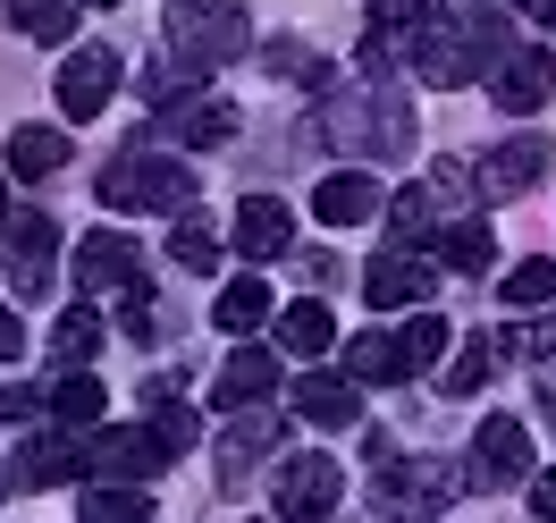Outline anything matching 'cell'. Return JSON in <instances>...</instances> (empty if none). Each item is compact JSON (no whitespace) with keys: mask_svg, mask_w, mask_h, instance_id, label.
<instances>
[{"mask_svg":"<svg viewBox=\"0 0 556 523\" xmlns=\"http://www.w3.org/2000/svg\"><path fill=\"white\" fill-rule=\"evenodd\" d=\"M76 523H152V489L143 482H102L76 498Z\"/></svg>","mask_w":556,"mask_h":523,"instance_id":"obj_19","label":"cell"},{"mask_svg":"<svg viewBox=\"0 0 556 523\" xmlns=\"http://www.w3.org/2000/svg\"><path fill=\"white\" fill-rule=\"evenodd\" d=\"M489 372H497V347H489V338H472V347H464L447 372H439V388H447V397H481Z\"/></svg>","mask_w":556,"mask_h":523,"instance_id":"obj_32","label":"cell"},{"mask_svg":"<svg viewBox=\"0 0 556 523\" xmlns=\"http://www.w3.org/2000/svg\"><path fill=\"white\" fill-rule=\"evenodd\" d=\"M472 482H481V489L531 482V431H522L515 414H489L481 422V439H472Z\"/></svg>","mask_w":556,"mask_h":523,"instance_id":"obj_9","label":"cell"},{"mask_svg":"<svg viewBox=\"0 0 556 523\" xmlns=\"http://www.w3.org/2000/svg\"><path fill=\"white\" fill-rule=\"evenodd\" d=\"M76 287H93V296H110V287H143V245L118 237V228H93V237L76 245Z\"/></svg>","mask_w":556,"mask_h":523,"instance_id":"obj_11","label":"cell"},{"mask_svg":"<svg viewBox=\"0 0 556 523\" xmlns=\"http://www.w3.org/2000/svg\"><path fill=\"white\" fill-rule=\"evenodd\" d=\"M430 245H439V262H447V271H464V279H481L489 262H497V237H489L481 220H447Z\"/></svg>","mask_w":556,"mask_h":523,"instance_id":"obj_22","label":"cell"},{"mask_svg":"<svg viewBox=\"0 0 556 523\" xmlns=\"http://www.w3.org/2000/svg\"><path fill=\"white\" fill-rule=\"evenodd\" d=\"M152 439H161V456H186L194 448V414H186V406H161V414H152Z\"/></svg>","mask_w":556,"mask_h":523,"instance_id":"obj_35","label":"cell"},{"mask_svg":"<svg viewBox=\"0 0 556 523\" xmlns=\"http://www.w3.org/2000/svg\"><path fill=\"white\" fill-rule=\"evenodd\" d=\"M42 406H51V414H60V431H76V439H85V431H102V381H93V372H68V381L51 388V397H42Z\"/></svg>","mask_w":556,"mask_h":523,"instance_id":"obj_20","label":"cell"},{"mask_svg":"<svg viewBox=\"0 0 556 523\" xmlns=\"http://www.w3.org/2000/svg\"><path fill=\"white\" fill-rule=\"evenodd\" d=\"M68 170V136L60 127H17L9 136V177H60Z\"/></svg>","mask_w":556,"mask_h":523,"instance_id":"obj_21","label":"cell"},{"mask_svg":"<svg viewBox=\"0 0 556 523\" xmlns=\"http://www.w3.org/2000/svg\"><path fill=\"white\" fill-rule=\"evenodd\" d=\"M169 456L161 439L143 431V422H118V431H85V473H102V482H152Z\"/></svg>","mask_w":556,"mask_h":523,"instance_id":"obj_7","label":"cell"},{"mask_svg":"<svg viewBox=\"0 0 556 523\" xmlns=\"http://www.w3.org/2000/svg\"><path fill=\"white\" fill-rule=\"evenodd\" d=\"M548 422H556V397H548Z\"/></svg>","mask_w":556,"mask_h":523,"instance_id":"obj_42","label":"cell"},{"mask_svg":"<svg viewBox=\"0 0 556 523\" xmlns=\"http://www.w3.org/2000/svg\"><path fill=\"white\" fill-rule=\"evenodd\" d=\"M93 347H102V313H93V304H68V313L51 321V354H60L68 372H85Z\"/></svg>","mask_w":556,"mask_h":523,"instance_id":"obj_25","label":"cell"},{"mask_svg":"<svg viewBox=\"0 0 556 523\" xmlns=\"http://www.w3.org/2000/svg\"><path fill=\"white\" fill-rule=\"evenodd\" d=\"M270 388H278V354L237 347L228 363H219V381H211V406H219V414H244V406H262Z\"/></svg>","mask_w":556,"mask_h":523,"instance_id":"obj_13","label":"cell"},{"mask_svg":"<svg viewBox=\"0 0 556 523\" xmlns=\"http://www.w3.org/2000/svg\"><path fill=\"white\" fill-rule=\"evenodd\" d=\"M228 237H237L244 262H270V253H287V245H295V211L278 203V195H253V203L237 211V228H228Z\"/></svg>","mask_w":556,"mask_h":523,"instance_id":"obj_14","label":"cell"},{"mask_svg":"<svg viewBox=\"0 0 556 523\" xmlns=\"http://www.w3.org/2000/svg\"><path fill=\"white\" fill-rule=\"evenodd\" d=\"M102 203L110 211H186V203H194V170L143 152V136H136V152L102 170Z\"/></svg>","mask_w":556,"mask_h":523,"instance_id":"obj_1","label":"cell"},{"mask_svg":"<svg viewBox=\"0 0 556 523\" xmlns=\"http://www.w3.org/2000/svg\"><path fill=\"white\" fill-rule=\"evenodd\" d=\"M51 94H60L68 119H102V102L118 94V51L110 42H76L68 60H60V76H51Z\"/></svg>","mask_w":556,"mask_h":523,"instance_id":"obj_6","label":"cell"},{"mask_svg":"<svg viewBox=\"0 0 556 523\" xmlns=\"http://www.w3.org/2000/svg\"><path fill=\"white\" fill-rule=\"evenodd\" d=\"M169 42H177V60L219 69V60H237L244 42H253V26H244L237 0H177L169 9Z\"/></svg>","mask_w":556,"mask_h":523,"instance_id":"obj_2","label":"cell"},{"mask_svg":"<svg viewBox=\"0 0 556 523\" xmlns=\"http://www.w3.org/2000/svg\"><path fill=\"white\" fill-rule=\"evenodd\" d=\"M9 354H26V329H17V313L0 304V363H9Z\"/></svg>","mask_w":556,"mask_h":523,"instance_id":"obj_37","label":"cell"},{"mask_svg":"<svg viewBox=\"0 0 556 523\" xmlns=\"http://www.w3.org/2000/svg\"><path fill=\"white\" fill-rule=\"evenodd\" d=\"M270 448H278V414H270V422H237V431L219 439V473H228V482H244V464H253V456H270Z\"/></svg>","mask_w":556,"mask_h":523,"instance_id":"obj_31","label":"cell"},{"mask_svg":"<svg viewBox=\"0 0 556 523\" xmlns=\"http://www.w3.org/2000/svg\"><path fill=\"white\" fill-rule=\"evenodd\" d=\"M522 9H531V17H540V26H556V0H522Z\"/></svg>","mask_w":556,"mask_h":523,"instance_id":"obj_39","label":"cell"},{"mask_svg":"<svg viewBox=\"0 0 556 523\" xmlns=\"http://www.w3.org/2000/svg\"><path fill=\"white\" fill-rule=\"evenodd\" d=\"M169 262H186V271H211V262H219V237H211L203 220H186V228L169 237Z\"/></svg>","mask_w":556,"mask_h":523,"instance_id":"obj_34","label":"cell"},{"mask_svg":"<svg viewBox=\"0 0 556 523\" xmlns=\"http://www.w3.org/2000/svg\"><path fill=\"white\" fill-rule=\"evenodd\" d=\"M338 489H346V473H338L329 456H287V464H278V482H270L278 523H329Z\"/></svg>","mask_w":556,"mask_h":523,"instance_id":"obj_5","label":"cell"},{"mask_svg":"<svg viewBox=\"0 0 556 523\" xmlns=\"http://www.w3.org/2000/svg\"><path fill=\"white\" fill-rule=\"evenodd\" d=\"M515 347H522V354H556V313H548V321H522Z\"/></svg>","mask_w":556,"mask_h":523,"instance_id":"obj_36","label":"cell"},{"mask_svg":"<svg viewBox=\"0 0 556 523\" xmlns=\"http://www.w3.org/2000/svg\"><path fill=\"white\" fill-rule=\"evenodd\" d=\"M0 489H9V464H0Z\"/></svg>","mask_w":556,"mask_h":523,"instance_id":"obj_41","label":"cell"},{"mask_svg":"<svg viewBox=\"0 0 556 523\" xmlns=\"http://www.w3.org/2000/svg\"><path fill=\"white\" fill-rule=\"evenodd\" d=\"M295 414L320 422V431H346V422H363V388L338 381V372H304L295 381Z\"/></svg>","mask_w":556,"mask_h":523,"instance_id":"obj_17","label":"cell"},{"mask_svg":"<svg viewBox=\"0 0 556 523\" xmlns=\"http://www.w3.org/2000/svg\"><path fill=\"white\" fill-rule=\"evenodd\" d=\"M380 507L388 515H447L455 498H464V473H455L447 456H414V464H396V456H380Z\"/></svg>","mask_w":556,"mask_h":523,"instance_id":"obj_3","label":"cell"},{"mask_svg":"<svg viewBox=\"0 0 556 523\" xmlns=\"http://www.w3.org/2000/svg\"><path fill=\"white\" fill-rule=\"evenodd\" d=\"M540 170H548V144H540V136H515V144H497L481 170H472V195H481V203H515Z\"/></svg>","mask_w":556,"mask_h":523,"instance_id":"obj_12","label":"cell"},{"mask_svg":"<svg viewBox=\"0 0 556 523\" xmlns=\"http://www.w3.org/2000/svg\"><path fill=\"white\" fill-rule=\"evenodd\" d=\"M0 262H9V287H17V296H51L60 220H51V211H17V220L0 228Z\"/></svg>","mask_w":556,"mask_h":523,"instance_id":"obj_4","label":"cell"},{"mask_svg":"<svg viewBox=\"0 0 556 523\" xmlns=\"http://www.w3.org/2000/svg\"><path fill=\"white\" fill-rule=\"evenodd\" d=\"M396 354H405V381H414V372H430V363L447 354V321H439V313H405V329H396Z\"/></svg>","mask_w":556,"mask_h":523,"instance_id":"obj_29","label":"cell"},{"mask_svg":"<svg viewBox=\"0 0 556 523\" xmlns=\"http://www.w3.org/2000/svg\"><path fill=\"white\" fill-rule=\"evenodd\" d=\"M278 347H287V354H329V347H338L329 304H313V296H304V304H287V313H278Z\"/></svg>","mask_w":556,"mask_h":523,"instance_id":"obj_23","label":"cell"},{"mask_svg":"<svg viewBox=\"0 0 556 523\" xmlns=\"http://www.w3.org/2000/svg\"><path fill=\"white\" fill-rule=\"evenodd\" d=\"M161 136H169V144H228V136H237V110L211 102V94H186V102L161 110Z\"/></svg>","mask_w":556,"mask_h":523,"instance_id":"obj_18","label":"cell"},{"mask_svg":"<svg viewBox=\"0 0 556 523\" xmlns=\"http://www.w3.org/2000/svg\"><path fill=\"white\" fill-rule=\"evenodd\" d=\"M531 515L556 523V473H548V482H531Z\"/></svg>","mask_w":556,"mask_h":523,"instance_id":"obj_38","label":"cell"},{"mask_svg":"<svg viewBox=\"0 0 556 523\" xmlns=\"http://www.w3.org/2000/svg\"><path fill=\"white\" fill-rule=\"evenodd\" d=\"M313 220L320 228H363V220H380V186L363 170H338V177H320V195H313Z\"/></svg>","mask_w":556,"mask_h":523,"instance_id":"obj_16","label":"cell"},{"mask_svg":"<svg viewBox=\"0 0 556 523\" xmlns=\"http://www.w3.org/2000/svg\"><path fill=\"white\" fill-rule=\"evenodd\" d=\"M388 228H396V245H405V253H421V245L439 237V211H430V186H405V195L388 203Z\"/></svg>","mask_w":556,"mask_h":523,"instance_id":"obj_28","label":"cell"},{"mask_svg":"<svg viewBox=\"0 0 556 523\" xmlns=\"http://www.w3.org/2000/svg\"><path fill=\"white\" fill-rule=\"evenodd\" d=\"M211 321H219V329H262V321H270V287H262V279H237V287H219Z\"/></svg>","mask_w":556,"mask_h":523,"instance_id":"obj_30","label":"cell"},{"mask_svg":"<svg viewBox=\"0 0 556 523\" xmlns=\"http://www.w3.org/2000/svg\"><path fill=\"white\" fill-rule=\"evenodd\" d=\"M85 473V448H76V431H42V439H26L17 448V473L9 482H26V489H60Z\"/></svg>","mask_w":556,"mask_h":523,"instance_id":"obj_15","label":"cell"},{"mask_svg":"<svg viewBox=\"0 0 556 523\" xmlns=\"http://www.w3.org/2000/svg\"><path fill=\"white\" fill-rule=\"evenodd\" d=\"M430 287H439V262H430V253H405V245H388L380 262L363 271V296H371L380 313H421Z\"/></svg>","mask_w":556,"mask_h":523,"instance_id":"obj_8","label":"cell"},{"mask_svg":"<svg viewBox=\"0 0 556 523\" xmlns=\"http://www.w3.org/2000/svg\"><path fill=\"white\" fill-rule=\"evenodd\" d=\"M9 220H17V211H9V177H0V228H9Z\"/></svg>","mask_w":556,"mask_h":523,"instance_id":"obj_40","label":"cell"},{"mask_svg":"<svg viewBox=\"0 0 556 523\" xmlns=\"http://www.w3.org/2000/svg\"><path fill=\"white\" fill-rule=\"evenodd\" d=\"M506 304H556V262H548V253L515 262V279H506Z\"/></svg>","mask_w":556,"mask_h":523,"instance_id":"obj_33","label":"cell"},{"mask_svg":"<svg viewBox=\"0 0 556 523\" xmlns=\"http://www.w3.org/2000/svg\"><path fill=\"white\" fill-rule=\"evenodd\" d=\"M9 26L26 42H68L76 35V0H9Z\"/></svg>","mask_w":556,"mask_h":523,"instance_id":"obj_26","label":"cell"},{"mask_svg":"<svg viewBox=\"0 0 556 523\" xmlns=\"http://www.w3.org/2000/svg\"><path fill=\"white\" fill-rule=\"evenodd\" d=\"M346 381H405V354H396V329H363L346 338Z\"/></svg>","mask_w":556,"mask_h":523,"instance_id":"obj_24","label":"cell"},{"mask_svg":"<svg viewBox=\"0 0 556 523\" xmlns=\"http://www.w3.org/2000/svg\"><path fill=\"white\" fill-rule=\"evenodd\" d=\"M262 69L287 76V85H313V94H329V76H338L320 51H304V42H262Z\"/></svg>","mask_w":556,"mask_h":523,"instance_id":"obj_27","label":"cell"},{"mask_svg":"<svg viewBox=\"0 0 556 523\" xmlns=\"http://www.w3.org/2000/svg\"><path fill=\"white\" fill-rule=\"evenodd\" d=\"M548 94H556V60H548V51H506V60H497V76H489V102L506 110V119L548 110Z\"/></svg>","mask_w":556,"mask_h":523,"instance_id":"obj_10","label":"cell"}]
</instances>
